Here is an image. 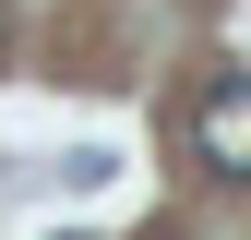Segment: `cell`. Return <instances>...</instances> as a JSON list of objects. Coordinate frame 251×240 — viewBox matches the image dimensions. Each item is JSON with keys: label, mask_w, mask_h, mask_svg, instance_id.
<instances>
[{"label": "cell", "mask_w": 251, "mask_h": 240, "mask_svg": "<svg viewBox=\"0 0 251 240\" xmlns=\"http://www.w3.org/2000/svg\"><path fill=\"white\" fill-rule=\"evenodd\" d=\"M192 156H203V168H227V180H251V84H239V72L192 108Z\"/></svg>", "instance_id": "6da1fadb"}, {"label": "cell", "mask_w": 251, "mask_h": 240, "mask_svg": "<svg viewBox=\"0 0 251 240\" xmlns=\"http://www.w3.org/2000/svg\"><path fill=\"white\" fill-rule=\"evenodd\" d=\"M0 60H12V12H0Z\"/></svg>", "instance_id": "7a4b0ae2"}, {"label": "cell", "mask_w": 251, "mask_h": 240, "mask_svg": "<svg viewBox=\"0 0 251 240\" xmlns=\"http://www.w3.org/2000/svg\"><path fill=\"white\" fill-rule=\"evenodd\" d=\"M60 240H84V228H60Z\"/></svg>", "instance_id": "3957f363"}]
</instances>
